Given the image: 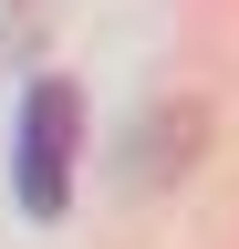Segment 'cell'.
Returning <instances> with one entry per match:
<instances>
[{
    "label": "cell",
    "mask_w": 239,
    "mask_h": 249,
    "mask_svg": "<svg viewBox=\"0 0 239 249\" xmlns=\"http://www.w3.org/2000/svg\"><path fill=\"white\" fill-rule=\"evenodd\" d=\"M73 145H83V93L63 73H42L32 93H21V156H11L32 218H63V197H73Z\"/></svg>",
    "instance_id": "obj_1"
}]
</instances>
